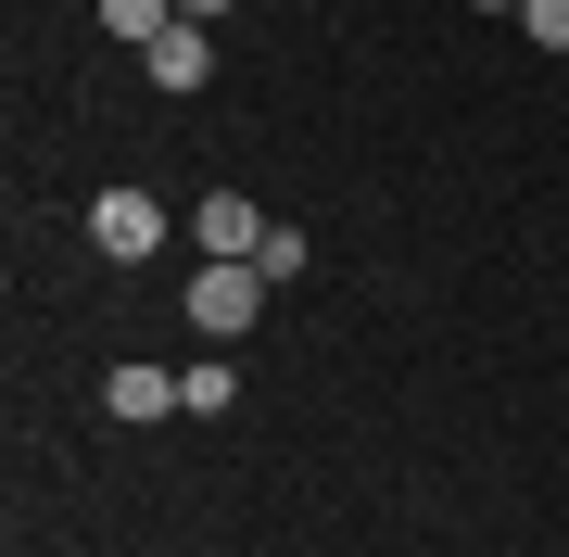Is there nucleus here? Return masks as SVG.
I'll return each instance as SVG.
<instances>
[{
	"mask_svg": "<svg viewBox=\"0 0 569 557\" xmlns=\"http://www.w3.org/2000/svg\"><path fill=\"white\" fill-rule=\"evenodd\" d=\"M89 241H102L114 267H140V253H164V203L152 190H102V203H89Z\"/></svg>",
	"mask_w": 569,
	"mask_h": 557,
	"instance_id": "f257e3e1",
	"label": "nucleus"
},
{
	"mask_svg": "<svg viewBox=\"0 0 569 557\" xmlns=\"http://www.w3.org/2000/svg\"><path fill=\"white\" fill-rule=\"evenodd\" d=\"M253 305H266V267H203V279H190V317H203L216 342H241Z\"/></svg>",
	"mask_w": 569,
	"mask_h": 557,
	"instance_id": "f03ea898",
	"label": "nucleus"
},
{
	"mask_svg": "<svg viewBox=\"0 0 569 557\" xmlns=\"http://www.w3.org/2000/svg\"><path fill=\"white\" fill-rule=\"evenodd\" d=\"M190 228H203L216 267H253V253H266V216L241 203V190H203V216H190Z\"/></svg>",
	"mask_w": 569,
	"mask_h": 557,
	"instance_id": "7ed1b4c3",
	"label": "nucleus"
},
{
	"mask_svg": "<svg viewBox=\"0 0 569 557\" xmlns=\"http://www.w3.org/2000/svg\"><path fill=\"white\" fill-rule=\"evenodd\" d=\"M203 63H216V26H164V39L140 51V77L152 89H203Z\"/></svg>",
	"mask_w": 569,
	"mask_h": 557,
	"instance_id": "20e7f679",
	"label": "nucleus"
},
{
	"mask_svg": "<svg viewBox=\"0 0 569 557\" xmlns=\"http://www.w3.org/2000/svg\"><path fill=\"white\" fill-rule=\"evenodd\" d=\"M102 406H114V418H164V406H178V368H114Z\"/></svg>",
	"mask_w": 569,
	"mask_h": 557,
	"instance_id": "39448f33",
	"label": "nucleus"
},
{
	"mask_svg": "<svg viewBox=\"0 0 569 557\" xmlns=\"http://www.w3.org/2000/svg\"><path fill=\"white\" fill-rule=\"evenodd\" d=\"M102 26H114V39H127V51H152V39H164V26H178V0H102Z\"/></svg>",
	"mask_w": 569,
	"mask_h": 557,
	"instance_id": "423d86ee",
	"label": "nucleus"
},
{
	"mask_svg": "<svg viewBox=\"0 0 569 557\" xmlns=\"http://www.w3.org/2000/svg\"><path fill=\"white\" fill-rule=\"evenodd\" d=\"M228 392H241V380H228V355H203V368H178V406H190V418H228Z\"/></svg>",
	"mask_w": 569,
	"mask_h": 557,
	"instance_id": "0eeeda50",
	"label": "nucleus"
},
{
	"mask_svg": "<svg viewBox=\"0 0 569 557\" xmlns=\"http://www.w3.org/2000/svg\"><path fill=\"white\" fill-rule=\"evenodd\" d=\"M519 26H531L545 51H569V0H519Z\"/></svg>",
	"mask_w": 569,
	"mask_h": 557,
	"instance_id": "6e6552de",
	"label": "nucleus"
},
{
	"mask_svg": "<svg viewBox=\"0 0 569 557\" xmlns=\"http://www.w3.org/2000/svg\"><path fill=\"white\" fill-rule=\"evenodd\" d=\"M216 13H228V0H178V26H216Z\"/></svg>",
	"mask_w": 569,
	"mask_h": 557,
	"instance_id": "1a4fd4ad",
	"label": "nucleus"
},
{
	"mask_svg": "<svg viewBox=\"0 0 569 557\" xmlns=\"http://www.w3.org/2000/svg\"><path fill=\"white\" fill-rule=\"evenodd\" d=\"M493 13H519V0H493Z\"/></svg>",
	"mask_w": 569,
	"mask_h": 557,
	"instance_id": "9d476101",
	"label": "nucleus"
}]
</instances>
